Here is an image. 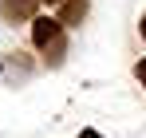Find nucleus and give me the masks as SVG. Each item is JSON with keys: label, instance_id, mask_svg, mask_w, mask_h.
Listing matches in <instances>:
<instances>
[{"label": "nucleus", "instance_id": "obj_3", "mask_svg": "<svg viewBox=\"0 0 146 138\" xmlns=\"http://www.w3.org/2000/svg\"><path fill=\"white\" fill-rule=\"evenodd\" d=\"M36 8H40V0H0V16L4 20H32L36 16Z\"/></svg>", "mask_w": 146, "mask_h": 138}, {"label": "nucleus", "instance_id": "obj_2", "mask_svg": "<svg viewBox=\"0 0 146 138\" xmlns=\"http://www.w3.org/2000/svg\"><path fill=\"white\" fill-rule=\"evenodd\" d=\"M87 12H91V0H59V16L55 20L63 28H79L87 20Z\"/></svg>", "mask_w": 146, "mask_h": 138}, {"label": "nucleus", "instance_id": "obj_1", "mask_svg": "<svg viewBox=\"0 0 146 138\" xmlns=\"http://www.w3.org/2000/svg\"><path fill=\"white\" fill-rule=\"evenodd\" d=\"M32 44L48 59V67H59L67 55V28L55 16H32Z\"/></svg>", "mask_w": 146, "mask_h": 138}, {"label": "nucleus", "instance_id": "obj_6", "mask_svg": "<svg viewBox=\"0 0 146 138\" xmlns=\"http://www.w3.org/2000/svg\"><path fill=\"white\" fill-rule=\"evenodd\" d=\"M138 32H142V40H146V12H142V20H138Z\"/></svg>", "mask_w": 146, "mask_h": 138}, {"label": "nucleus", "instance_id": "obj_7", "mask_svg": "<svg viewBox=\"0 0 146 138\" xmlns=\"http://www.w3.org/2000/svg\"><path fill=\"white\" fill-rule=\"evenodd\" d=\"M44 4H59V0H44Z\"/></svg>", "mask_w": 146, "mask_h": 138}, {"label": "nucleus", "instance_id": "obj_5", "mask_svg": "<svg viewBox=\"0 0 146 138\" xmlns=\"http://www.w3.org/2000/svg\"><path fill=\"white\" fill-rule=\"evenodd\" d=\"M79 138H103V134H99V130H83Z\"/></svg>", "mask_w": 146, "mask_h": 138}, {"label": "nucleus", "instance_id": "obj_4", "mask_svg": "<svg viewBox=\"0 0 146 138\" xmlns=\"http://www.w3.org/2000/svg\"><path fill=\"white\" fill-rule=\"evenodd\" d=\"M134 75H138V83L146 87V59H138V63H134Z\"/></svg>", "mask_w": 146, "mask_h": 138}]
</instances>
